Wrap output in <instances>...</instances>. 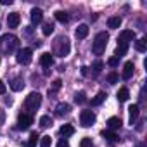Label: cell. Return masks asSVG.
<instances>
[{
	"label": "cell",
	"instance_id": "8d00e7d4",
	"mask_svg": "<svg viewBox=\"0 0 147 147\" xmlns=\"http://www.w3.org/2000/svg\"><path fill=\"white\" fill-rule=\"evenodd\" d=\"M5 90H7V88H5V83H4L2 80H0V95H2V94H5Z\"/></svg>",
	"mask_w": 147,
	"mask_h": 147
},
{
	"label": "cell",
	"instance_id": "4fadbf2b",
	"mask_svg": "<svg viewBox=\"0 0 147 147\" xmlns=\"http://www.w3.org/2000/svg\"><path fill=\"white\" fill-rule=\"evenodd\" d=\"M100 135H102L109 144H116V142H119V137H118L114 131H111V130H102V131H100Z\"/></svg>",
	"mask_w": 147,
	"mask_h": 147
},
{
	"label": "cell",
	"instance_id": "8fae6325",
	"mask_svg": "<svg viewBox=\"0 0 147 147\" xmlns=\"http://www.w3.org/2000/svg\"><path fill=\"white\" fill-rule=\"evenodd\" d=\"M19 23H21V18H19V14L18 12H11L9 16H7V26L9 28H18L19 26Z\"/></svg>",
	"mask_w": 147,
	"mask_h": 147
},
{
	"label": "cell",
	"instance_id": "7402d4cb",
	"mask_svg": "<svg viewBox=\"0 0 147 147\" xmlns=\"http://www.w3.org/2000/svg\"><path fill=\"white\" fill-rule=\"evenodd\" d=\"M128 99H130V90H128L126 87L119 88V90H118V100H119V102H125V100H128Z\"/></svg>",
	"mask_w": 147,
	"mask_h": 147
},
{
	"label": "cell",
	"instance_id": "f1b7e54d",
	"mask_svg": "<svg viewBox=\"0 0 147 147\" xmlns=\"http://www.w3.org/2000/svg\"><path fill=\"white\" fill-rule=\"evenodd\" d=\"M52 145V137L50 135H43L40 138V147H50Z\"/></svg>",
	"mask_w": 147,
	"mask_h": 147
},
{
	"label": "cell",
	"instance_id": "e575fe53",
	"mask_svg": "<svg viewBox=\"0 0 147 147\" xmlns=\"http://www.w3.org/2000/svg\"><path fill=\"white\" fill-rule=\"evenodd\" d=\"M118 62H119V59H118V57H111V59L107 61V64H109V66H113V67H116V66H118Z\"/></svg>",
	"mask_w": 147,
	"mask_h": 147
},
{
	"label": "cell",
	"instance_id": "60d3db41",
	"mask_svg": "<svg viewBox=\"0 0 147 147\" xmlns=\"http://www.w3.org/2000/svg\"><path fill=\"white\" fill-rule=\"evenodd\" d=\"M137 147H144V144H137Z\"/></svg>",
	"mask_w": 147,
	"mask_h": 147
},
{
	"label": "cell",
	"instance_id": "44dd1931",
	"mask_svg": "<svg viewBox=\"0 0 147 147\" xmlns=\"http://www.w3.org/2000/svg\"><path fill=\"white\" fill-rule=\"evenodd\" d=\"M121 23H123V21H121V18H119V16H111V18L107 19V26H109L111 30L119 28V26H121Z\"/></svg>",
	"mask_w": 147,
	"mask_h": 147
},
{
	"label": "cell",
	"instance_id": "7c38bea8",
	"mask_svg": "<svg viewBox=\"0 0 147 147\" xmlns=\"http://www.w3.org/2000/svg\"><path fill=\"white\" fill-rule=\"evenodd\" d=\"M138 113H140V109H138V106L137 104H131L130 107H128V114H130V119H128V123L133 126V123H135V119L138 118Z\"/></svg>",
	"mask_w": 147,
	"mask_h": 147
},
{
	"label": "cell",
	"instance_id": "4316f807",
	"mask_svg": "<svg viewBox=\"0 0 147 147\" xmlns=\"http://www.w3.org/2000/svg\"><path fill=\"white\" fill-rule=\"evenodd\" d=\"M42 33H43L45 36L52 35V33H54V24H52V23H45V24H43V28H42Z\"/></svg>",
	"mask_w": 147,
	"mask_h": 147
},
{
	"label": "cell",
	"instance_id": "52a82bcc",
	"mask_svg": "<svg viewBox=\"0 0 147 147\" xmlns=\"http://www.w3.org/2000/svg\"><path fill=\"white\" fill-rule=\"evenodd\" d=\"M30 125H33V116L28 113H21L18 116V130H28Z\"/></svg>",
	"mask_w": 147,
	"mask_h": 147
},
{
	"label": "cell",
	"instance_id": "9a60e30c",
	"mask_svg": "<svg viewBox=\"0 0 147 147\" xmlns=\"http://www.w3.org/2000/svg\"><path fill=\"white\" fill-rule=\"evenodd\" d=\"M107 128L113 131V130H119L121 128V118H118V116H113V118H109L107 119Z\"/></svg>",
	"mask_w": 147,
	"mask_h": 147
},
{
	"label": "cell",
	"instance_id": "7a4b0ae2",
	"mask_svg": "<svg viewBox=\"0 0 147 147\" xmlns=\"http://www.w3.org/2000/svg\"><path fill=\"white\" fill-rule=\"evenodd\" d=\"M18 38L14 36V35H4L2 38H0V52L2 54H11V52H14V49L18 47Z\"/></svg>",
	"mask_w": 147,
	"mask_h": 147
},
{
	"label": "cell",
	"instance_id": "ab89813d",
	"mask_svg": "<svg viewBox=\"0 0 147 147\" xmlns=\"http://www.w3.org/2000/svg\"><path fill=\"white\" fill-rule=\"evenodd\" d=\"M2 4H4V5H11V4H12V0H2Z\"/></svg>",
	"mask_w": 147,
	"mask_h": 147
},
{
	"label": "cell",
	"instance_id": "e0dca14e",
	"mask_svg": "<svg viewBox=\"0 0 147 147\" xmlns=\"http://www.w3.org/2000/svg\"><path fill=\"white\" fill-rule=\"evenodd\" d=\"M69 111H71V106L66 104V102H59L57 107H55V114H57V116H64V114H67Z\"/></svg>",
	"mask_w": 147,
	"mask_h": 147
},
{
	"label": "cell",
	"instance_id": "d6986e66",
	"mask_svg": "<svg viewBox=\"0 0 147 147\" xmlns=\"http://www.w3.org/2000/svg\"><path fill=\"white\" fill-rule=\"evenodd\" d=\"M11 88H12L14 92H19V90H23V88H24V80H23L21 76L14 78V80L11 82Z\"/></svg>",
	"mask_w": 147,
	"mask_h": 147
},
{
	"label": "cell",
	"instance_id": "d6a6232c",
	"mask_svg": "<svg viewBox=\"0 0 147 147\" xmlns=\"http://www.w3.org/2000/svg\"><path fill=\"white\" fill-rule=\"evenodd\" d=\"M118 80H119V76L116 75V73L113 71V73H109V75H107V82L111 83V85H114V83H118Z\"/></svg>",
	"mask_w": 147,
	"mask_h": 147
},
{
	"label": "cell",
	"instance_id": "277c9868",
	"mask_svg": "<svg viewBox=\"0 0 147 147\" xmlns=\"http://www.w3.org/2000/svg\"><path fill=\"white\" fill-rule=\"evenodd\" d=\"M69 50H71L69 40H67L66 36H59V38L55 40V43H54V54L59 55V57H66V55L69 54Z\"/></svg>",
	"mask_w": 147,
	"mask_h": 147
},
{
	"label": "cell",
	"instance_id": "603a6c76",
	"mask_svg": "<svg viewBox=\"0 0 147 147\" xmlns=\"http://www.w3.org/2000/svg\"><path fill=\"white\" fill-rule=\"evenodd\" d=\"M106 97H107V95H106V92H99V94L92 99V106H100V104L106 100Z\"/></svg>",
	"mask_w": 147,
	"mask_h": 147
},
{
	"label": "cell",
	"instance_id": "8992f818",
	"mask_svg": "<svg viewBox=\"0 0 147 147\" xmlns=\"http://www.w3.org/2000/svg\"><path fill=\"white\" fill-rule=\"evenodd\" d=\"M31 55H33V52H31V49H28V47H24V49H21V50H18V55H16V61H18L19 64H23V66H26V64H30V62H31Z\"/></svg>",
	"mask_w": 147,
	"mask_h": 147
},
{
	"label": "cell",
	"instance_id": "f35d334b",
	"mask_svg": "<svg viewBox=\"0 0 147 147\" xmlns=\"http://www.w3.org/2000/svg\"><path fill=\"white\" fill-rule=\"evenodd\" d=\"M82 75H83V76H87V75H88V67H85V66L82 67Z\"/></svg>",
	"mask_w": 147,
	"mask_h": 147
},
{
	"label": "cell",
	"instance_id": "5b68a950",
	"mask_svg": "<svg viewBox=\"0 0 147 147\" xmlns=\"http://www.w3.org/2000/svg\"><path fill=\"white\" fill-rule=\"evenodd\" d=\"M95 119H97V116H95V113H94V111L85 109V111H82V113H80V125H82V126H85V128L92 126V125L95 123Z\"/></svg>",
	"mask_w": 147,
	"mask_h": 147
},
{
	"label": "cell",
	"instance_id": "30bf717a",
	"mask_svg": "<svg viewBox=\"0 0 147 147\" xmlns=\"http://www.w3.org/2000/svg\"><path fill=\"white\" fill-rule=\"evenodd\" d=\"M133 71H135V64H133L131 61L125 62V66H123V78H125V80H130V78L133 76Z\"/></svg>",
	"mask_w": 147,
	"mask_h": 147
},
{
	"label": "cell",
	"instance_id": "9c48e42d",
	"mask_svg": "<svg viewBox=\"0 0 147 147\" xmlns=\"http://www.w3.org/2000/svg\"><path fill=\"white\" fill-rule=\"evenodd\" d=\"M30 18H31V23L36 26V24H40L42 21H43V12H42V9H38V7H33L31 9V14H30Z\"/></svg>",
	"mask_w": 147,
	"mask_h": 147
},
{
	"label": "cell",
	"instance_id": "d4e9b609",
	"mask_svg": "<svg viewBox=\"0 0 147 147\" xmlns=\"http://www.w3.org/2000/svg\"><path fill=\"white\" fill-rule=\"evenodd\" d=\"M135 49H137L138 52H145V50H147V42H145V38H138V40L135 42Z\"/></svg>",
	"mask_w": 147,
	"mask_h": 147
},
{
	"label": "cell",
	"instance_id": "836d02e7",
	"mask_svg": "<svg viewBox=\"0 0 147 147\" xmlns=\"http://www.w3.org/2000/svg\"><path fill=\"white\" fill-rule=\"evenodd\" d=\"M61 85H62V82H61V80H55V82L52 83V90H49V94H54V92H57V90L61 88Z\"/></svg>",
	"mask_w": 147,
	"mask_h": 147
},
{
	"label": "cell",
	"instance_id": "ba28073f",
	"mask_svg": "<svg viewBox=\"0 0 147 147\" xmlns=\"http://www.w3.org/2000/svg\"><path fill=\"white\" fill-rule=\"evenodd\" d=\"M133 40H135V31L133 30H123L119 33V38H118V42H123L126 45H128V42H133Z\"/></svg>",
	"mask_w": 147,
	"mask_h": 147
},
{
	"label": "cell",
	"instance_id": "83f0119b",
	"mask_svg": "<svg viewBox=\"0 0 147 147\" xmlns=\"http://www.w3.org/2000/svg\"><path fill=\"white\" fill-rule=\"evenodd\" d=\"M38 140H40L38 133H36V131H31V135H30V140H28V147H35Z\"/></svg>",
	"mask_w": 147,
	"mask_h": 147
},
{
	"label": "cell",
	"instance_id": "1f68e13d",
	"mask_svg": "<svg viewBox=\"0 0 147 147\" xmlns=\"http://www.w3.org/2000/svg\"><path fill=\"white\" fill-rule=\"evenodd\" d=\"M80 147H95V145H94L92 138L85 137V138H82V142H80Z\"/></svg>",
	"mask_w": 147,
	"mask_h": 147
},
{
	"label": "cell",
	"instance_id": "6da1fadb",
	"mask_svg": "<svg viewBox=\"0 0 147 147\" xmlns=\"http://www.w3.org/2000/svg\"><path fill=\"white\" fill-rule=\"evenodd\" d=\"M107 42H109V35L106 31L97 33L95 38H94V43H92V52L95 55H102L104 50H106V47H107Z\"/></svg>",
	"mask_w": 147,
	"mask_h": 147
},
{
	"label": "cell",
	"instance_id": "4dcf8cb0",
	"mask_svg": "<svg viewBox=\"0 0 147 147\" xmlns=\"http://www.w3.org/2000/svg\"><path fill=\"white\" fill-rule=\"evenodd\" d=\"M75 100H76V104H83V102H87V94H85V92H78V94L75 95Z\"/></svg>",
	"mask_w": 147,
	"mask_h": 147
},
{
	"label": "cell",
	"instance_id": "cb8c5ba5",
	"mask_svg": "<svg viewBox=\"0 0 147 147\" xmlns=\"http://www.w3.org/2000/svg\"><path fill=\"white\" fill-rule=\"evenodd\" d=\"M38 125H40V128H49V126H52V118L47 116V114H43V116L40 118Z\"/></svg>",
	"mask_w": 147,
	"mask_h": 147
},
{
	"label": "cell",
	"instance_id": "ffe728a7",
	"mask_svg": "<svg viewBox=\"0 0 147 147\" xmlns=\"http://www.w3.org/2000/svg\"><path fill=\"white\" fill-rule=\"evenodd\" d=\"M59 133L62 135V138L71 137L73 133H75V126H73V125H62V126H61V130H59Z\"/></svg>",
	"mask_w": 147,
	"mask_h": 147
},
{
	"label": "cell",
	"instance_id": "5bb4252c",
	"mask_svg": "<svg viewBox=\"0 0 147 147\" xmlns=\"http://www.w3.org/2000/svg\"><path fill=\"white\" fill-rule=\"evenodd\" d=\"M88 31H90V28H88L87 24H80V26L76 28L75 35H76V38H78V40H83V38H87V36H88Z\"/></svg>",
	"mask_w": 147,
	"mask_h": 147
},
{
	"label": "cell",
	"instance_id": "ac0fdd59",
	"mask_svg": "<svg viewBox=\"0 0 147 147\" xmlns=\"http://www.w3.org/2000/svg\"><path fill=\"white\" fill-rule=\"evenodd\" d=\"M128 52V45L126 43H123V42H118V45H116V52H114V57H123L125 54Z\"/></svg>",
	"mask_w": 147,
	"mask_h": 147
},
{
	"label": "cell",
	"instance_id": "74e56055",
	"mask_svg": "<svg viewBox=\"0 0 147 147\" xmlns=\"http://www.w3.org/2000/svg\"><path fill=\"white\" fill-rule=\"evenodd\" d=\"M4 121H5V111L0 109V125H4Z\"/></svg>",
	"mask_w": 147,
	"mask_h": 147
},
{
	"label": "cell",
	"instance_id": "2e32d148",
	"mask_svg": "<svg viewBox=\"0 0 147 147\" xmlns=\"http://www.w3.org/2000/svg\"><path fill=\"white\" fill-rule=\"evenodd\" d=\"M40 64H42L43 67H50V66L54 64V57H52V54H49V52L42 54V55H40Z\"/></svg>",
	"mask_w": 147,
	"mask_h": 147
},
{
	"label": "cell",
	"instance_id": "3957f363",
	"mask_svg": "<svg viewBox=\"0 0 147 147\" xmlns=\"http://www.w3.org/2000/svg\"><path fill=\"white\" fill-rule=\"evenodd\" d=\"M40 106H42V95H40L38 92H31V94L24 99V109L28 111V114H33Z\"/></svg>",
	"mask_w": 147,
	"mask_h": 147
},
{
	"label": "cell",
	"instance_id": "f546056e",
	"mask_svg": "<svg viewBox=\"0 0 147 147\" xmlns=\"http://www.w3.org/2000/svg\"><path fill=\"white\" fill-rule=\"evenodd\" d=\"M102 67H104V62H102V61H95V62H94V66H92L94 75H99V73L102 71Z\"/></svg>",
	"mask_w": 147,
	"mask_h": 147
},
{
	"label": "cell",
	"instance_id": "484cf974",
	"mask_svg": "<svg viewBox=\"0 0 147 147\" xmlns=\"http://www.w3.org/2000/svg\"><path fill=\"white\" fill-rule=\"evenodd\" d=\"M55 19H57L59 23H67L69 16H67V12H64V11H57V12H55Z\"/></svg>",
	"mask_w": 147,
	"mask_h": 147
},
{
	"label": "cell",
	"instance_id": "d590c367",
	"mask_svg": "<svg viewBox=\"0 0 147 147\" xmlns=\"http://www.w3.org/2000/svg\"><path fill=\"white\" fill-rule=\"evenodd\" d=\"M57 147H69V142H67V138H61V140L57 142Z\"/></svg>",
	"mask_w": 147,
	"mask_h": 147
}]
</instances>
